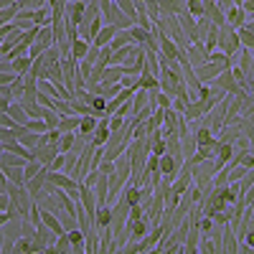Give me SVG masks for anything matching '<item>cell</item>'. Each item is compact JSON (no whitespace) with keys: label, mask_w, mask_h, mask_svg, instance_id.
Returning <instances> with one entry per match:
<instances>
[{"label":"cell","mask_w":254,"mask_h":254,"mask_svg":"<svg viewBox=\"0 0 254 254\" xmlns=\"http://www.w3.org/2000/svg\"><path fill=\"white\" fill-rule=\"evenodd\" d=\"M54 249H56V254H66V252H71V242H69V237H66V231H64V234H59V237L54 239Z\"/></svg>","instance_id":"7402d4cb"},{"label":"cell","mask_w":254,"mask_h":254,"mask_svg":"<svg viewBox=\"0 0 254 254\" xmlns=\"http://www.w3.org/2000/svg\"><path fill=\"white\" fill-rule=\"evenodd\" d=\"M102 26H104V18H102V13H99V15H97V18L92 20V23H89V41H92V38L97 36V31H99Z\"/></svg>","instance_id":"f546056e"},{"label":"cell","mask_w":254,"mask_h":254,"mask_svg":"<svg viewBox=\"0 0 254 254\" xmlns=\"http://www.w3.org/2000/svg\"><path fill=\"white\" fill-rule=\"evenodd\" d=\"M193 140H196V145H208V142H216V135L211 132V127L208 125H196L193 127Z\"/></svg>","instance_id":"30bf717a"},{"label":"cell","mask_w":254,"mask_h":254,"mask_svg":"<svg viewBox=\"0 0 254 254\" xmlns=\"http://www.w3.org/2000/svg\"><path fill=\"white\" fill-rule=\"evenodd\" d=\"M46 168H51V171H61V168H64V153H59Z\"/></svg>","instance_id":"4dcf8cb0"},{"label":"cell","mask_w":254,"mask_h":254,"mask_svg":"<svg viewBox=\"0 0 254 254\" xmlns=\"http://www.w3.org/2000/svg\"><path fill=\"white\" fill-rule=\"evenodd\" d=\"M13 79H15L13 71H0V84H10Z\"/></svg>","instance_id":"1f68e13d"},{"label":"cell","mask_w":254,"mask_h":254,"mask_svg":"<svg viewBox=\"0 0 254 254\" xmlns=\"http://www.w3.org/2000/svg\"><path fill=\"white\" fill-rule=\"evenodd\" d=\"M31 23L33 26H49L51 23V8L49 5H41V8L31 10Z\"/></svg>","instance_id":"5bb4252c"},{"label":"cell","mask_w":254,"mask_h":254,"mask_svg":"<svg viewBox=\"0 0 254 254\" xmlns=\"http://www.w3.org/2000/svg\"><path fill=\"white\" fill-rule=\"evenodd\" d=\"M122 74H125L122 66H112V64H110V66H104V69L99 71V81H102V84H117Z\"/></svg>","instance_id":"4fadbf2b"},{"label":"cell","mask_w":254,"mask_h":254,"mask_svg":"<svg viewBox=\"0 0 254 254\" xmlns=\"http://www.w3.org/2000/svg\"><path fill=\"white\" fill-rule=\"evenodd\" d=\"M87 51H89V41H84L81 36H74V38L69 41V56H71L74 61L84 59V56H87Z\"/></svg>","instance_id":"52a82bcc"},{"label":"cell","mask_w":254,"mask_h":254,"mask_svg":"<svg viewBox=\"0 0 254 254\" xmlns=\"http://www.w3.org/2000/svg\"><path fill=\"white\" fill-rule=\"evenodd\" d=\"M132 3H147V0H132Z\"/></svg>","instance_id":"e575fe53"},{"label":"cell","mask_w":254,"mask_h":254,"mask_svg":"<svg viewBox=\"0 0 254 254\" xmlns=\"http://www.w3.org/2000/svg\"><path fill=\"white\" fill-rule=\"evenodd\" d=\"M33 44H38L41 49H49V46H54V33H51V23L49 26H41L38 28V33H36V41H33Z\"/></svg>","instance_id":"9a60e30c"},{"label":"cell","mask_w":254,"mask_h":254,"mask_svg":"<svg viewBox=\"0 0 254 254\" xmlns=\"http://www.w3.org/2000/svg\"><path fill=\"white\" fill-rule=\"evenodd\" d=\"M0 252H13V239L3 237V247H0Z\"/></svg>","instance_id":"d6a6232c"},{"label":"cell","mask_w":254,"mask_h":254,"mask_svg":"<svg viewBox=\"0 0 254 254\" xmlns=\"http://www.w3.org/2000/svg\"><path fill=\"white\" fill-rule=\"evenodd\" d=\"M41 120H44L46 122V127H49V130H51V127H56V122H59V112H54V110H44V117H41Z\"/></svg>","instance_id":"4316f807"},{"label":"cell","mask_w":254,"mask_h":254,"mask_svg":"<svg viewBox=\"0 0 254 254\" xmlns=\"http://www.w3.org/2000/svg\"><path fill=\"white\" fill-rule=\"evenodd\" d=\"M249 18H254V15H247L242 5H229V8L224 10V23H229L231 28H239V26H244Z\"/></svg>","instance_id":"5b68a950"},{"label":"cell","mask_w":254,"mask_h":254,"mask_svg":"<svg viewBox=\"0 0 254 254\" xmlns=\"http://www.w3.org/2000/svg\"><path fill=\"white\" fill-rule=\"evenodd\" d=\"M216 49L224 51L226 56H234L237 49H239L237 28H231L229 23H221V26H219V33H216Z\"/></svg>","instance_id":"7a4b0ae2"},{"label":"cell","mask_w":254,"mask_h":254,"mask_svg":"<svg viewBox=\"0 0 254 254\" xmlns=\"http://www.w3.org/2000/svg\"><path fill=\"white\" fill-rule=\"evenodd\" d=\"M178 168H181V163H178L171 153H163V155H158V171H160V176H171V178H176Z\"/></svg>","instance_id":"8992f818"},{"label":"cell","mask_w":254,"mask_h":254,"mask_svg":"<svg viewBox=\"0 0 254 254\" xmlns=\"http://www.w3.org/2000/svg\"><path fill=\"white\" fill-rule=\"evenodd\" d=\"M31 61H33V59H31L28 54L10 59V71H13V74H18V76H20V74H26V71L31 69Z\"/></svg>","instance_id":"2e32d148"},{"label":"cell","mask_w":254,"mask_h":254,"mask_svg":"<svg viewBox=\"0 0 254 254\" xmlns=\"http://www.w3.org/2000/svg\"><path fill=\"white\" fill-rule=\"evenodd\" d=\"M23 94H26V84H23V79H20V76L15 74V79L10 81V97L18 102V99L23 97Z\"/></svg>","instance_id":"603a6c76"},{"label":"cell","mask_w":254,"mask_h":254,"mask_svg":"<svg viewBox=\"0 0 254 254\" xmlns=\"http://www.w3.org/2000/svg\"><path fill=\"white\" fill-rule=\"evenodd\" d=\"M5 193L10 198V208L20 219H28L31 208H33V196L26 190V186H18V183H8L5 186Z\"/></svg>","instance_id":"6da1fadb"},{"label":"cell","mask_w":254,"mask_h":254,"mask_svg":"<svg viewBox=\"0 0 254 254\" xmlns=\"http://www.w3.org/2000/svg\"><path fill=\"white\" fill-rule=\"evenodd\" d=\"M41 5H46V0H18V8H28V10H36Z\"/></svg>","instance_id":"f1b7e54d"},{"label":"cell","mask_w":254,"mask_h":254,"mask_svg":"<svg viewBox=\"0 0 254 254\" xmlns=\"http://www.w3.org/2000/svg\"><path fill=\"white\" fill-rule=\"evenodd\" d=\"M3 173H5L8 183H18V186H23V183H26V176H23V168H20V165L3 168Z\"/></svg>","instance_id":"d6986e66"},{"label":"cell","mask_w":254,"mask_h":254,"mask_svg":"<svg viewBox=\"0 0 254 254\" xmlns=\"http://www.w3.org/2000/svg\"><path fill=\"white\" fill-rule=\"evenodd\" d=\"M104 23H112L117 31H125V28H130L132 26V18L130 15H125L120 8H117V3L112 0V5H110V13L104 15Z\"/></svg>","instance_id":"3957f363"},{"label":"cell","mask_w":254,"mask_h":254,"mask_svg":"<svg viewBox=\"0 0 254 254\" xmlns=\"http://www.w3.org/2000/svg\"><path fill=\"white\" fill-rule=\"evenodd\" d=\"M56 155H59V145H51V142H46V145H36L33 150H31V160H38L41 165H49Z\"/></svg>","instance_id":"277c9868"},{"label":"cell","mask_w":254,"mask_h":254,"mask_svg":"<svg viewBox=\"0 0 254 254\" xmlns=\"http://www.w3.org/2000/svg\"><path fill=\"white\" fill-rule=\"evenodd\" d=\"M13 252L18 254H31V237H18L13 242Z\"/></svg>","instance_id":"d4e9b609"},{"label":"cell","mask_w":254,"mask_h":254,"mask_svg":"<svg viewBox=\"0 0 254 254\" xmlns=\"http://www.w3.org/2000/svg\"><path fill=\"white\" fill-rule=\"evenodd\" d=\"M79 120H81V115H59L56 130L59 132H74L79 127Z\"/></svg>","instance_id":"8fae6325"},{"label":"cell","mask_w":254,"mask_h":254,"mask_svg":"<svg viewBox=\"0 0 254 254\" xmlns=\"http://www.w3.org/2000/svg\"><path fill=\"white\" fill-rule=\"evenodd\" d=\"M97 171H99L102 176H110V173L115 171V160H107V158H102V160H99V165H97Z\"/></svg>","instance_id":"83f0119b"},{"label":"cell","mask_w":254,"mask_h":254,"mask_svg":"<svg viewBox=\"0 0 254 254\" xmlns=\"http://www.w3.org/2000/svg\"><path fill=\"white\" fill-rule=\"evenodd\" d=\"M10 102H13V99H8V97H0V112H5Z\"/></svg>","instance_id":"836d02e7"},{"label":"cell","mask_w":254,"mask_h":254,"mask_svg":"<svg viewBox=\"0 0 254 254\" xmlns=\"http://www.w3.org/2000/svg\"><path fill=\"white\" fill-rule=\"evenodd\" d=\"M252 23H254V18H249L244 26H239V28H237V38H239V46L254 49V31H252Z\"/></svg>","instance_id":"ba28073f"},{"label":"cell","mask_w":254,"mask_h":254,"mask_svg":"<svg viewBox=\"0 0 254 254\" xmlns=\"http://www.w3.org/2000/svg\"><path fill=\"white\" fill-rule=\"evenodd\" d=\"M74 142H76V130L74 132H61V137H59V153H69L74 147Z\"/></svg>","instance_id":"44dd1931"},{"label":"cell","mask_w":254,"mask_h":254,"mask_svg":"<svg viewBox=\"0 0 254 254\" xmlns=\"http://www.w3.org/2000/svg\"><path fill=\"white\" fill-rule=\"evenodd\" d=\"M115 33H117V28H115L112 23H104V26L97 31V36L92 38V44H94L97 49H99V46H107L110 41H112V36H115Z\"/></svg>","instance_id":"9c48e42d"},{"label":"cell","mask_w":254,"mask_h":254,"mask_svg":"<svg viewBox=\"0 0 254 254\" xmlns=\"http://www.w3.org/2000/svg\"><path fill=\"white\" fill-rule=\"evenodd\" d=\"M97 122H99V115H84L81 120H79V127H76V132L79 135H84V137H89L92 132H94V127H97Z\"/></svg>","instance_id":"7c38bea8"},{"label":"cell","mask_w":254,"mask_h":254,"mask_svg":"<svg viewBox=\"0 0 254 254\" xmlns=\"http://www.w3.org/2000/svg\"><path fill=\"white\" fill-rule=\"evenodd\" d=\"M127 31H130V38H132V44H140V46H145V41L147 38H150V31H147V28H142V26H137V23H132L130 28H127Z\"/></svg>","instance_id":"e0dca14e"},{"label":"cell","mask_w":254,"mask_h":254,"mask_svg":"<svg viewBox=\"0 0 254 254\" xmlns=\"http://www.w3.org/2000/svg\"><path fill=\"white\" fill-rule=\"evenodd\" d=\"M115 3H117V8H120L125 15H130V18H132V23H135L137 10H135V3H132V0H115Z\"/></svg>","instance_id":"cb8c5ba5"},{"label":"cell","mask_w":254,"mask_h":254,"mask_svg":"<svg viewBox=\"0 0 254 254\" xmlns=\"http://www.w3.org/2000/svg\"><path fill=\"white\" fill-rule=\"evenodd\" d=\"M5 112H8V115H10V117H13V120H15L18 125H26V122L31 120V117L26 115V110H23V107H20V104H18L15 99H13V102L8 104V110H5Z\"/></svg>","instance_id":"ac0fdd59"},{"label":"cell","mask_w":254,"mask_h":254,"mask_svg":"<svg viewBox=\"0 0 254 254\" xmlns=\"http://www.w3.org/2000/svg\"><path fill=\"white\" fill-rule=\"evenodd\" d=\"M127 44H132V38H130V31H117L115 36H112V41H110V49L115 51V49H122V46H127Z\"/></svg>","instance_id":"ffe728a7"},{"label":"cell","mask_w":254,"mask_h":254,"mask_svg":"<svg viewBox=\"0 0 254 254\" xmlns=\"http://www.w3.org/2000/svg\"><path fill=\"white\" fill-rule=\"evenodd\" d=\"M18 142H20V145H26L28 150H33V147L38 145V132H31V130H26L23 135L18 137Z\"/></svg>","instance_id":"484cf974"}]
</instances>
